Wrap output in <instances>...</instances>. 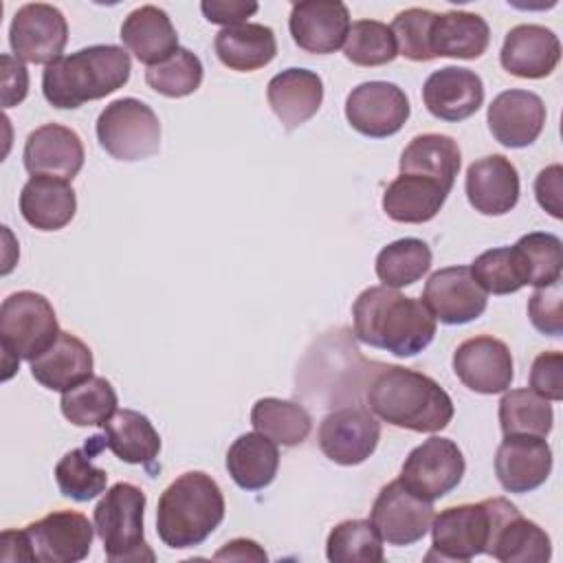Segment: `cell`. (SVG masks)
I'll use <instances>...</instances> for the list:
<instances>
[{
    "label": "cell",
    "mask_w": 563,
    "mask_h": 563,
    "mask_svg": "<svg viewBox=\"0 0 563 563\" xmlns=\"http://www.w3.org/2000/svg\"><path fill=\"white\" fill-rule=\"evenodd\" d=\"M354 334L361 343L400 358L416 356L435 336V317L422 299L389 286L365 288L352 306Z\"/></svg>",
    "instance_id": "obj_1"
},
{
    "label": "cell",
    "mask_w": 563,
    "mask_h": 563,
    "mask_svg": "<svg viewBox=\"0 0 563 563\" xmlns=\"http://www.w3.org/2000/svg\"><path fill=\"white\" fill-rule=\"evenodd\" d=\"M365 398L376 418L398 429L435 433L453 418L451 396L431 376L402 365H380Z\"/></svg>",
    "instance_id": "obj_2"
},
{
    "label": "cell",
    "mask_w": 563,
    "mask_h": 563,
    "mask_svg": "<svg viewBox=\"0 0 563 563\" xmlns=\"http://www.w3.org/2000/svg\"><path fill=\"white\" fill-rule=\"evenodd\" d=\"M130 70V55L121 46L95 44L48 64L42 73V92L53 108L75 110L123 88Z\"/></svg>",
    "instance_id": "obj_3"
},
{
    "label": "cell",
    "mask_w": 563,
    "mask_h": 563,
    "mask_svg": "<svg viewBox=\"0 0 563 563\" xmlns=\"http://www.w3.org/2000/svg\"><path fill=\"white\" fill-rule=\"evenodd\" d=\"M224 519V495L202 471L178 475L158 497L156 532L167 548L200 545Z\"/></svg>",
    "instance_id": "obj_4"
},
{
    "label": "cell",
    "mask_w": 563,
    "mask_h": 563,
    "mask_svg": "<svg viewBox=\"0 0 563 563\" xmlns=\"http://www.w3.org/2000/svg\"><path fill=\"white\" fill-rule=\"evenodd\" d=\"M59 325L51 301L33 290H18L0 306V343L4 356V378L20 361H33L59 336Z\"/></svg>",
    "instance_id": "obj_5"
},
{
    "label": "cell",
    "mask_w": 563,
    "mask_h": 563,
    "mask_svg": "<svg viewBox=\"0 0 563 563\" xmlns=\"http://www.w3.org/2000/svg\"><path fill=\"white\" fill-rule=\"evenodd\" d=\"M143 510L145 493L130 482H117L99 499L95 506V530L108 561H154V552L143 537Z\"/></svg>",
    "instance_id": "obj_6"
},
{
    "label": "cell",
    "mask_w": 563,
    "mask_h": 563,
    "mask_svg": "<svg viewBox=\"0 0 563 563\" xmlns=\"http://www.w3.org/2000/svg\"><path fill=\"white\" fill-rule=\"evenodd\" d=\"M506 497H490L479 504H460L440 510L431 521V552L427 561H471L486 554L495 523Z\"/></svg>",
    "instance_id": "obj_7"
},
{
    "label": "cell",
    "mask_w": 563,
    "mask_h": 563,
    "mask_svg": "<svg viewBox=\"0 0 563 563\" xmlns=\"http://www.w3.org/2000/svg\"><path fill=\"white\" fill-rule=\"evenodd\" d=\"M99 145L117 161L134 163L150 158L161 147L156 112L134 97L114 99L97 119Z\"/></svg>",
    "instance_id": "obj_8"
},
{
    "label": "cell",
    "mask_w": 563,
    "mask_h": 563,
    "mask_svg": "<svg viewBox=\"0 0 563 563\" xmlns=\"http://www.w3.org/2000/svg\"><path fill=\"white\" fill-rule=\"evenodd\" d=\"M466 462L460 446L449 438H429L402 462L400 482L418 497L433 501L449 495L464 477Z\"/></svg>",
    "instance_id": "obj_9"
},
{
    "label": "cell",
    "mask_w": 563,
    "mask_h": 563,
    "mask_svg": "<svg viewBox=\"0 0 563 563\" xmlns=\"http://www.w3.org/2000/svg\"><path fill=\"white\" fill-rule=\"evenodd\" d=\"M29 561L77 563L88 556L95 526L75 510H53L24 530Z\"/></svg>",
    "instance_id": "obj_10"
},
{
    "label": "cell",
    "mask_w": 563,
    "mask_h": 563,
    "mask_svg": "<svg viewBox=\"0 0 563 563\" xmlns=\"http://www.w3.org/2000/svg\"><path fill=\"white\" fill-rule=\"evenodd\" d=\"M68 42L64 13L46 2L22 4L9 26V44L20 62L53 64Z\"/></svg>",
    "instance_id": "obj_11"
},
{
    "label": "cell",
    "mask_w": 563,
    "mask_h": 563,
    "mask_svg": "<svg viewBox=\"0 0 563 563\" xmlns=\"http://www.w3.org/2000/svg\"><path fill=\"white\" fill-rule=\"evenodd\" d=\"M369 521L389 545H411L429 532L433 504L413 495L400 479H394L378 490Z\"/></svg>",
    "instance_id": "obj_12"
},
{
    "label": "cell",
    "mask_w": 563,
    "mask_h": 563,
    "mask_svg": "<svg viewBox=\"0 0 563 563\" xmlns=\"http://www.w3.org/2000/svg\"><path fill=\"white\" fill-rule=\"evenodd\" d=\"M409 99L391 81H365L345 99V119L363 136L387 139L409 119Z\"/></svg>",
    "instance_id": "obj_13"
},
{
    "label": "cell",
    "mask_w": 563,
    "mask_h": 563,
    "mask_svg": "<svg viewBox=\"0 0 563 563\" xmlns=\"http://www.w3.org/2000/svg\"><path fill=\"white\" fill-rule=\"evenodd\" d=\"M380 422L369 409L341 407L319 424V446L328 460L341 466L365 462L378 446Z\"/></svg>",
    "instance_id": "obj_14"
},
{
    "label": "cell",
    "mask_w": 563,
    "mask_h": 563,
    "mask_svg": "<svg viewBox=\"0 0 563 563\" xmlns=\"http://www.w3.org/2000/svg\"><path fill=\"white\" fill-rule=\"evenodd\" d=\"M422 303L442 323L462 325L482 317L488 292L475 282L471 266H446L427 279Z\"/></svg>",
    "instance_id": "obj_15"
},
{
    "label": "cell",
    "mask_w": 563,
    "mask_h": 563,
    "mask_svg": "<svg viewBox=\"0 0 563 563\" xmlns=\"http://www.w3.org/2000/svg\"><path fill=\"white\" fill-rule=\"evenodd\" d=\"M453 372L475 394H501L515 376L512 354L501 339L479 334L462 341L453 352Z\"/></svg>",
    "instance_id": "obj_16"
},
{
    "label": "cell",
    "mask_w": 563,
    "mask_h": 563,
    "mask_svg": "<svg viewBox=\"0 0 563 563\" xmlns=\"http://www.w3.org/2000/svg\"><path fill=\"white\" fill-rule=\"evenodd\" d=\"M486 123L493 139L504 147H528L545 125L543 99L521 88L504 90L490 101Z\"/></svg>",
    "instance_id": "obj_17"
},
{
    "label": "cell",
    "mask_w": 563,
    "mask_h": 563,
    "mask_svg": "<svg viewBox=\"0 0 563 563\" xmlns=\"http://www.w3.org/2000/svg\"><path fill=\"white\" fill-rule=\"evenodd\" d=\"M295 44L314 55H330L345 44L350 11L339 0L295 2L288 20Z\"/></svg>",
    "instance_id": "obj_18"
},
{
    "label": "cell",
    "mask_w": 563,
    "mask_h": 563,
    "mask_svg": "<svg viewBox=\"0 0 563 563\" xmlns=\"http://www.w3.org/2000/svg\"><path fill=\"white\" fill-rule=\"evenodd\" d=\"M22 158L31 176L73 180L84 167V143L75 130L44 123L26 136Z\"/></svg>",
    "instance_id": "obj_19"
},
{
    "label": "cell",
    "mask_w": 563,
    "mask_h": 563,
    "mask_svg": "<svg viewBox=\"0 0 563 563\" xmlns=\"http://www.w3.org/2000/svg\"><path fill=\"white\" fill-rule=\"evenodd\" d=\"M552 473V449L539 435H506L495 453V475L508 493H530Z\"/></svg>",
    "instance_id": "obj_20"
},
{
    "label": "cell",
    "mask_w": 563,
    "mask_h": 563,
    "mask_svg": "<svg viewBox=\"0 0 563 563\" xmlns=\"http://www.w3.org/2000/svg\"><path fill=\"white\" fill-rule=\"evenodd\" d=\"M422 101L435 119L449 123L464 121L484 103L482 77L460 66L433 70L422 86Z\"/></svg>",
    "instance_id": "obj_21"
},
{
    "label": "cell",
    "mask_w": 563,
    "mask_h": 563,
    "mask_svg": "<svg viewBox=\"0 0 563 563\" xmlns=\"http://www.w3.org/2000/svg\"><path fill=\"white\" fill-rule=\"evenodd\" d=\"M561 59V42L548 26L517 24L512 26L499 53L504 70L521 79L548 77Z\"/></svg>",
    "instance_id": "obj_22"
},
{
    "label": "cell",
    "mask_w": 563,
    "mask_h": 563,
    "mask_svg": "<svg viewBox=\"0 0 563 563\" xmlns=\"http://www.w3.org/2000/svg\"><path fill=\"white\" fill-rule=\"evenodd\" d=\"M471 207L484 216H504L519 200L517 167L501 154L473 161L464 180Z\"/></svg>",
    "instance_id": "obj_23"
},
{
    "label": "cell",
    "mask_w": 563,
    "mask_h": 563,
    "mask_svg": "<svg viewBox=\"0 0 563 563\" xmlns=\"http://www.w3.org/2000/svg\"><path fill=\"white\" fill-rule=\"evenodd\" d=\"M486 554L501 563H545L552 556V543L539 523L526 519L515 504L506 501Z\"/></svg>",
    "instance_id": "obj_24"
},
{
    "label": "cell",
    "mask_w": 563,
    "mask_h": 563,
    "mask_svg": "<svg viewBox=\"0 0 563 563\" xmlns=\"http://www.w3.org/2000/svg\"><path fill=\"white\" fill-rule=\"evenodd\" d=\"M266 99L282 125L295 130L321 108L323 81L314 70L286 68L268 81Z\"/></svg>",
    "instance_id": "obj_25"
},
{
    "label": "cell",
    "mask_w": 563,
    "mask_h": 563,
    "mask_svg": "<svg viewBox=\"0 0 563 563\" xmlns=\"http://www.w3.org/2000/svg\"><path fill=\"white\" fill-rule=\"evenodd\" d=\"M119 37L123 46L147 68L167 62L180 48L178 33L169 15L154 4H143L128 13Z\"/></svg>",
    "instance_id": "obj_26"
},
{
    "label": "cell",
    "mask_w": 563,
    "mask_h": 563,
    "mask_svg": "<svg viewBox=\"0 0 563 563\" xmlns=\"http://www.w3.org/2000/svg\"><path fill=\"white\" fill-rule=\"evenodd\" d=\"M90 347L70 332H59L55 343L31 361V376L46 389L68 391L92 376Z\"/></svg>",
    "instance_id": "obj_27"
},
{
    "label": "cell",
    "mask_w": 563,
    "mask_h": 563,
    "mask_svg": "<svg viewBox=\"0 0 563 563\" xmlns=\"http://www.w3.org/2000/svg\"><path fill=\"white\" fill-rule=\"evenodd\" d=\"M77 211V196L68 180L31 176L20 191V213L37 231L64 229Z\"/></svg>",
    "instance_id": "obj_28"
},
{
    "label": "cell",
    "mask_w": 563,
    "mask_h": 563,
    "mask_svg": "<svg viewBox=\"0 0 563 563\" xmlns=\"http://www.w3.org/2000/svg\"><path fill=\"white\" fill-rule=\"evenodd\" d=\"M451 191L433 178L400 174L383 194V211L394 222L422 224L438 216Z\"/></svg>",
    "instance_id": "obj_29"
},
{
    "label": "cell",
    "mask_w": 563,
    "mask_h": 563,
    "mask_svg": "<svg viewBox=\"0 0 563 563\" xmlns=\"http://www.w3.org/2000/svg\"><path fill=\"white\" fill-rule=\"evenodd\" d=\"M106 446L128 464H141L152 471L161 453V435L147 416L134 409H117L101 424Z\"/></svg>",
    "instance_id": "obj_30"
},
{
    "label": "cell",
    "mask_w": 563,
    "mask_h": 563,
    "mask_svg": "<svg viewBox=\"0 0 563 563\" xmlns=\"http://www.w3.org/2000/svg\"><path fill=\"white\" fill-rule=\"evenodd\" d=\"M431 53L435 57L477 59L486 53L490 42V29L486 20L468 11L435 13L431 24Z\"/></svg>",
    "instance_id": "obj_31"
},
{
    "label": "cell",
    "mask_w": 563,
    "mask_h": 563,
    "mask_svg": "<svg viewBox=\"0 0 563 563\" xmlns=\"http://www.w3.org/2000/svg\"><path fill=\"white\" fill-rule=\"evenodd\" d=\"M218 59L238 73L260 70L277 55V40L271 26L244 22L224 26L213 42Z\"/></svg>",
    "instance_id": "obj_32"
},
{
    "label": "cell",
    "mask_w": 563,
    "mask_h": 563,
    "mask_svg": "<svg viewBox=\"0 0 563 563\" xmlns=\"http://www.w3.org/2000/svg\"><path fill=\"white\" fill-rule=\"evenodd\" d=\"M462 165V152L457 141L446 134H418L400 154V174H418L438 180L449 191Z\"/></svg>",
    "instance_id": "obj_33"
},
{
    "label": "cell",
    "mask_w": 563,
    "mask_h": 563,
    "mask_svg": "<svg viewBox=\"0 0 563 563\" xmlns=\"http://www.w3.org/2000/svg\"><path fill=\"white\" fill-rule=\"evenodd\" d=\"M277 468V442L260 431L240 435L227 451V471L231 479L244 490L266 488L275 479Z\"/></svg>",
    "instance_id": "obj_34"
},
{
    "label": "cell",
    "mask_w": 563,
    "mask_h": 563,
    "mask_svg": "<svg viewBox=\"0 0 563 563\" xmlns=\"http://www.w3.org/2000/svg\"><path fill=\"white\" fill-rule=\"evenodd\" d=\"M106 449L103 435H92L81 449L68 451L55 466V482L64 497L73 501H90L106 490L108 473L92 464V457Z\"/></svg>",
    "instance_id": "obj_35"
},
{
    "label": "cell",
    "mask_w": 563,
    "mask_h": 563,
    "mask_svg": "<svg viewBox=\"0 0 563 563\" xmlns=\"http://www.w3.org/2000/svg\"><path fill=\"white\" fill-rule=\"evenodd\" d=\"M251 424L282 446H297L310 435L312 418L299 402L260 398L251 409Z\"/></svg>",
    "instance_id": "obj_36"
},
{
    "label": "cell",
    "mask_w": 563,
    "mask_h": 563,
    "mask_svg": "<svg viewBox=\"0 0 563 563\" xmlns=\"http://www.w3.org/2000/svg\"><path fill=\"white\" fill-rule=\"evenodd\" d=\"M554 411L550 400L537 391L510 389L499 400V427L504 435H539L545 438L552 431Z\"/></svg>",
    "instance_id": "obj_37"
},
{
    "label": "cell",
    "mask_w": 563,
    "mask_h": 563,
    "mask_svg": "<svg viewBox=\"0 0 563 563\" xmlns=\"http://www.w3.org/2000/svg\"><path fill=\"white\" fill-rule=\"evenodd\" d=\"M62 413L75 427H101L117 411V391L103 376H90L62 394Z\"/></svg>",
    "instance_id": "obj_38"
},
{
    "label": "cell",
    "mask_w": 563,
    "mask_h": 563,
    "mask_svg": "<svg viewBox=\"0 0 563 563\" xmlns=\"http://www.w3.org/2000/svg\"><path fill=\"white\" fill-rule=\"evenodd\" d=\"M431 268V249L418 238H400L376 255V275L383 286L402 288L418 282Z\"/></svg>",
    "instance_id": "obj_39"
},
{
    "label": "cell",
    "mask_w": 563,
    "mask_h": 563,
    "mask_svg": "<svg viewBox=\"0 0 563 563\" xmlns=\"http://www.w3.org/2000/svg\"><path fill=\"white\" fill-rule=\"evenodd\" d=\"M325 556L332 563H383V539L372 521L345 519L330 530Z\"/></svg>",
    "instance_id": "obj_40"
},
{
    "label": "cell",
    "mask_w": 563,
    "mask_h": 563,
    "mask_svg": "<svg viewBox=\"0 0 563 563\" xmlns=\"http://www.w3.org/2000/svg\"><path fill=\"white\" fill-rule=\"evenodd\" d=\"M475 282L493 295H510L528 284L521 255L515 246H499L484 251L471 264Z\"/></svg>",
    "instance_id": "obj_41"
},
{
    "label": "cell",
    "mask_w": 563,
    "mask_h": 563,
    "mask_svg": "<svg viewBox=\"0 0 563 563\" xmlns=\"http://www.w3.org/2000/svg\"><path fill=\"white\" fill-rule=\"evenodd\" d=\"M343 55L356 66H383L396 59L394 33L378 20H356L350 24Z\"/></svg>",
    "instance_id": "obj_42"
},
{
    "label": "cell",
    "mask_w": 563,
    "mask_h": 563,
    "mask_svg": "<svg viewBox=\"0 0 563 563\" xmlns=\"http://www.w3.org/2000/svg\"><path fill=\"white\" fill-rule=\"evenodd\" d=\"M515 249L521 255L523 271L530 286L543 288L561 279L563 266V244L554 233H526L519 238Z\"/></svg>",
    "instance_id": "obj_43"
},
{
    "label": "cell",
    "mask_w": 563,
    "mask_h": 563,
    "mask_svg": "<svg viewBox=\"0 0 563 563\" xmlns=\"http://www.w3.org/2000/svg\"><path fill=\"white\" fill-rule=\"evenodd\" d=\"M145 81L152 90L165 97H187L202 84V62L189 48H178L167 62L150 66Z\"/></svg>",
    "instance_id": "obj_44"
},
{
    "label": "cell",
    "mask_w": 563,
    "mask_h": 563,
    "mask_svg": "<svg viewBox=\"0 0 563 563\" xmlns=\"http://www.w3.org/2000/svg\"><path fill=\"white\" fill-rule=\"evenodd\" d=\"M435 20V13L429 9H405L396 13L391 22V33L396 40L398 55L411 59V62H431V24Z\"/></svg>",
    "instance_id": "obj_45"
},
{
    "label": "cell",
    "mask_w": 563,
    "mask_h": 563,
    "mask_svg": "<svg viewBox=\"0 0 563 563\" xmlns=\"http://www.w3.org/2000/svg\"><path fill=\"white\" fill-rule=\"evenodd\" d=\"M561 299H563V290H561V279L537 288L530 299H528V317L532 321V325L550 336H561L563 334V310H561Z\"/></svg>",
    "instance_id": "obj_46"
},
{
    "label": "cell",
    "mask_w": 563,
    "mask_h": 563,
    "mask_svg": "<svg viewBox=\"0 0 563 563\" xmlns=\"http://www.w3.org/2000/svg\"><path fill=\"white\" fill-rule=\"evenodd\" d=\"M530 389L545 400L563 398V354L541 352L530 367Z\"/></svg>",
    "instance_id": "obj_47"
},
{
    "label": "cell",
    "mask_w": 563,
    "mask_h": 563,
    "mask_svg": "<svg viewBox=\"0 0 563 563\" xmlns=\"http://www.w3.org/2000/svg\"><path fill=\"white\" fill-rule=\"evenodd\" d=\"M561 194H563V167L561 165H550L539 172L534 178V196L541 209H545L552 218H561Z\"/></svg>",
    "instance_id": "obj_48"
},
{
    "label": "cell",
    "mask_w": 563,
    "mask_h": 563,
    "mask_svg": "<svg viewBox=\"0 0 563 563\" xmlns=\"http://www.w3.org/2000/svg\"><path fill=\"white\" fill-rule=\"evenodd\" d=\"M202 15L211 24L222 26H235L244 24L246 18H251L257 11V2H242V0H205L200 2Z\"/></svg>",
    "instance_id": "obj_49"
},
{
    "label": "cell",
    "mask_w": 563,
    "mask_h": 563,
    "mask_svg": "<svg viewBox=\"0 0 563 563\" xmlns=\"http://www.w3.org/2000/svg\"><path fill=\"white\" fill-rule=\"evenodd\" d=\"M29 92V73L20 59L2 55V106H18Z\"/></svg>",
    "instance_id": "obj_50"
},
{
    "label": "cell",
    "mask_w": 563,
    "mask_h": 563,
    "mask_svg": "<svg viewBox=\"0 0 563 563\" xmlns=\"http://www.w3.org/2000/svg\"><path fill=\"white\" fill-rule=\"evenodd\" d=\"M213 559L222 561H266V552L253 541V539H233L229 543H224V548H220Z\"/></svg>",
    "instance_id": "obj_51"
}]
</instances>
